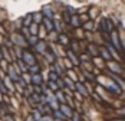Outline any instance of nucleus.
Masks as SVG:
<instances>
[{
    "label": "nucleus",
    "mask_w": 125,
    "mask_h": 121,
    "mask_svg": "<svg viewBox=\"0 0 125 121\" xmlns=\"http://www.w3.org/2000/svg\"><path fill=\"white\" fill-rule=\"evenodd\" d=\"M25 59L27 60L29 63H33V62H35V59H33V56H32V55H30L29 52H25Z\"/></svg>",
    "instance_id": "1"
},
{
    "label": "nucleus",
    "mask_w": 125,
    "mask_h": 121,
    "mask_svg": "<svg viewBox=\"0 0 125 121\" xmlns=\"http://www.w3.org/2000/svg\"><path fill=\"white\" fill-rule=\"evenodd\" d=\"M78 88L81 89V92H83V95H86V89H85V88H83V86H82V85H81V84L78 85Z\"/></svg>",
    "instance_id": "2"
},
{
    "label": "nucleus",
    "mask_w": 125,
    "mask_h": 121,
    "mask_svg": "<svg viewBox=\"0 0 125 121\" xmlns=\"http://www.w3.org/2000/svg\"><path fill=\"white\" fill-rule=\"evenodd\" d=\"M45 12L48 13L46 16H49V17H52V10H50V9H48V7H46V9H45Z\"/></svg>",
    "instance_id": "3"
},
{
    "label": "nucleus",
    "mask_w": 125,
    "mask_h": 121,
    "mask_svg": "<svg viewBox=\"0 0 125 121\" xmlns=\"http://www.w3.org/2000/svg\"><path fill=\"white\" fill-rule=\"evenodd\" d=\"M33 81H35V82H38V84H39V82H40V76H39V75H38V76L35 75V76H33Z\"/></svg>",
    "instance_id": "4"
},
{
    "label": "nucleus",
    "mask_w": 125,
    "mask_h": 121,
    "mask_svg": "<svg viewBox=\"0 0 125 121\" xmlns=\"http://www.w3.org/2000/svg\"><path fill=\"white\" fill-rule=\"evenodd\" d=\"M46 27H48L49 30H52V22H48V20H46Z\"/></svg>",
    "instance_id": "5"
}]
</instances>
